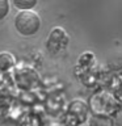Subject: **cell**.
Instances as JSON below:
<instances>
[{
  "instance_id": "6da1fadb",
  "label": "cell",
  "mask_w": 122,
  "mask_h": 126,
  "mask_svg": "<svg viewBox=\"0 0 122 126\" xmlns=\"http://www.w3.org/2000/svg\"><path fill=\"white\" fill-rule=\"evenodd\" d=\"M41 18L33 11H21L15 17V28L21 35H33L39 30Z\"/></svg>"
},
{
  "instance_id": "7a4b0ae2",
  "label": "cell",
  "mask_w": 122,
  "mask_h": 126,
  "mask_svg": "<svg viewBox=\"0 0 122 126\" xmlns=\"http://www.w3.org/2000/svg\"><path fill=\"white\" fill-rule=\"evenodd\" d=\"M68 45V35L66 34L64 29L62 28H54L47 39V49L51 53H58Z\"/></svg>"
},
{
  "instance_id": "3957f363",
  "label": "cell",
  "mask_w": 122,
  "mask_h": 126,
  "mask_svg": "<svg viewBox=\"0 0 122 126\" xmlns=\"http://www.w3.org/2000/svg\"><path fill=\"white\" fill-rule=\"evenodd\" d=\"M15 64V57L9 53H1L0 54V71H8Z\"/></svg>"
},
{
  "instance_id": "277c9868",
  "label": "cell",
  "mask_w": 122,
  "mask_h": 126,
  "mask_svg": "<svg viewBox=\"0 0 122 126\" xmlns=\"http://www.w3.org/2000/svg\"><path fill=\"white\" fill-rule=\"evenodd\" d=\"M91 126H113V120L104 114H96L91 118Z\"/></svg>"
},
{
  "instance_id": "5b68a950",
  "label": "cell",
  "mask_w": 122,
  "mask_h": 126,
  "mask_svg": "<svg viewBox=\"0 0 122 126\" xmlns=\"http://www.w3.org/2000/svg\"><path fill=\"white\" fill-rule=\"evenodd\" d=\"M37 0H13V5L21 11H30L33 7H35Z\"/></svg>"
},
{
  "instance_id": "8992f818",
  "label": "cell",
  "mask_w": 122,
  "mask_h": 126,
  "mask_svg": "<svg viewBox=\"0 0 122 126\" xmlns=\"http://www.w3.org/2000/svg\"><path fill=\"white\" fill-rule=\"evenodd\" d=\"M9 12V1L0 0V20H3Z\"/></svg>"
}]
</instances>
